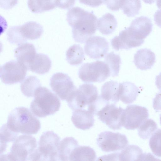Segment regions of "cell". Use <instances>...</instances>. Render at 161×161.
<instances>
[{
    "mask_svg": "<svg viewBox=\"0 0 161 161\" xmlns=\"http://www.w3.org/2000/svg\"><path fill=\"white\" fill-rule=\"evenodd\" d=\"M67 20L72 28V36L79 43H85L94 35L97 29V19L93 13L75 7L69 10Z\"/></svg>",
    "mask_w": 161,
    "mask_h": 161,
    "instance_id": "6da1fadb",
    "label": "cell"
},
{
    "mask_svg": "<svg viewBox=\"0 0 161 161\" xmlns=\"http://www.w3.org/2000/svg\"><path fill=\"white\" fill-rule=\"evenodd\" d=\"M7 124L11 130L18 133L35 134L41 128L39 120L28 108L23 107L16 108L11 112Z\"/></svg>",
    "mask_w": 161,
    "mask_h": 161,
    "instance_id": "7a4b0ae2",
    "label": "cell"
},
{
    "mask_svg": "<svg viewBox=\"0 0 161 161\" xmlns=\"http://www.w3.org/2000/svg\"><path fill=\"white\" fill-rule=\"evenodd\" d=\"M151 20L148 17L141 16L134 19L129 27L121 31L120 37L125 46L131 48L140 46L151 32Z\"/></svg>",
    "mask_w": 161,
    "mask_h": 161,
    "instance_id": "3957f363",
    "label": "cell"
},
{
    "mask_svg": "<svg viewBox=\"0 0 161 161\" xmlns=\"http://www.w3.org/2000/svg\"><path fill=\"white\" fill-rule=\"evenodd\" d=\"M34 97L30 108L32 113L37 117H45L54 114L59 109V99L46 87H39L36 91Z\"/></svg>",
    "mask_w": 161,
    "mask_h": 161,
    "instance_id": "277c9868",
    "label": "cell"
},
{
    "mask_svg": "<svg viewBox=\"0 0 161 161\" xmlns=\"http://www.w3.org/2000/svg\"><path fill=\"white\" fill-rule=\"evenodd\" d=\"M36 141L32 136L22 135L18 137L12 145L10 152L1 156L0 158L13 161H34Z\"/></svg>",
    "mask_w": 161,
    "mask_h": 161,
    "instance_id": "5b68a950",
    "label": "cell"
},
{
    "mask_svg": "<svg viewBox=\"0 0 161 161\" xmlns=\"http://www.w3.org/2000/svg\"><path fill=\"white\" fill-rule=\"evenodd\" d=\"M60 138L53 131H47L41 136L37 150L36 161H58Z\"/></svg>",
    "mask_w": 161,
    "mask_h": 161,
    "instance_id": "8992f818",
    "label": "cell"
},
{
    "mask_svg": "<svg viewBox=\"0 0 161 161\" xmlns=\"http://www.w3.org/2000/svg\"><path fill=\"white\" fill-rule=\"evenodd\" d=\"M78 75L83 81L86 83L101 82L111 76L108 64L105 61L99 60L83 64Z\"/></svg>",
    "mask_w": 161,
    "mask_h": 161,
    "instance_id": "52a82bcc",
    "label": "cell"
},
{
    "mask_svg": "<svg viewBox=\"0 0 161 161\" xmlns=\"http://www.w3.org/2000/svg\"><path fill=\"white\" fill-rule=\"evenodd\" d=\"M97 143L102 151L108 153L123 150L128 145V141L124 134L104 131L98 135Z\"/></svg>",
    "mask_w": 161,
    "mask_h": 161,
    "instance_id": "ba28073f",
    "label": "cell"
},
{
    "mask_svg": "<svg viewBox=\"0 0 161 161\" xmlns=\"http://www.w3.org/2000/svg\"><path fill=\"white\" fill-rule=\"evenodd\" d=\"M28 69L18 61H9L0 67L1 80L4 83L9 85L20 82L24 80Z\"/></svg>",
    "mask_w": 161,
    "mask_h": 161,
    "instance_id": "9c48e42d",
    "label": "cell"
},
{
    "mask_svg": "<svg viewBox=\"0 0 161 161\" xmlns=\"http://www.w3.org/2000/svg\"><path fill=\"white\" fill-rule=\"evenodd\" d=\"M148 115L146 108L137 105H128L124 110L123 125L126 129L134 130L146 121Z\"/></svg>",
    "mask_w": 161,
    "mask_h": 161,
    "instance_id": "30bf717a",
    "label": "cell"
},
{
    "mask_svg": "<svg viewBox=\"0 0 161 161\" xmlns=\"http://www.w3.org/2000/svg\"><path fill=\"white\" fill-rule=\"evenodd\" d=\"M124 109L114 104H108L103 107L96 115L103 123L113 130L121 129L123 125Z\"/></svg>",
    "mask_w": 161,
    "mask_h": 161,
    "instance_id": "8fae6325",
    "label": "cell"
},
{
    "mask_svg": "<svg viewBox=\"0 0 161 161\" xmlns=\"http://www.w3.org/2000/svg\"><path fill=\"white\" fill-rule=\"evenodd\" d=\"M50 84L53 91L63 100H66L76 88L70 77L61 72L56 73L52 75Z\"/></svg>",
    "mask_w": 161,
    "mask_h": 161,
    "instance_id": "7c38bea8",
    "label": "cell"
},
{
    "mask_svg": "<svg viewBox=\"0 0 161 161\" xmlns=\"http://www.w3.org/2000/svg\"><path fill=\"white\" fill-rule=\"evenodd\" d=\"M84 50L86 54L90 58L98 59L107 54L109 50V44L103 37L92 36L86 41Z\"/></svg>",
    "mask_w": 161,
    "mask_h": 161,
    "instance_id": "4fadbf2b",
    "label": "cell"
},
{
    "mask_svg": "<svg viewBox=\"0 0 161 161\" xmlns=\"http://www.w3.org/2000/svg\"><path fill=\"white\" fill-rule=\"evenodd\" d=\"M93 115L88 110L78 109L74 111L71 119L76 127L85 130L93 126L95 121Z\"/></svg>",
    "mask_w": 161,
    "mask_h": 161,
    "instance_id": "5bb4252c",
    "label": "cell"
},
{
    "mask_svg": "<svg viewBox=\"0 0 161 161\" xmlns=\"http://www.w3.org/2000/svg\"><path fill=\"white\" fill-rule=\"evenodd\" d=\"M51 61L48 56L36 53L29 63L28 69L39 74L47 73L51 69Z\"/></svg>",
    "mask_w": 161,
    "mask_h": 161,
    "instance_id": "9a60e30c",
    "label": "cell"
},
{
    "mask_svg": "<svg viewBox=\"0 0 161 161\" xmlns=\"http://www.w3.org/2000/svg\"><path fill=\"white\" fill-rule=\"evenodd\" d=\"M155 62V54L147 48L140 49L134 56V62L135 65L138 69L142 70L150 69Z\"/></svg>",
    "mask_w": 161,
    "mask_h": 161,
    "instance_id": "2e32d148",
    "label": "cell"
},
{
    "mask_svg": "<svg viewBox=\"0 0 161 161\" xmlns=\"http://www.w3.org/2000/svg\"><path fill=\"white\" fill-rule=\"evenodd\" d=\"M100 95L109 104H116L120 99L119 83L113 80L105 82L101 87Z\"/></svg>",
    "mask_w": 161,
    "mask_h": 161,
    "instance_id": "e0dca14e",
    "label": "cell"
},
{
    "mask_svg": "<svg viewBox=\"0 0 161 161\" xmlns=\"http://www.w3.org/2000/svg\"><path fill=\"white\" fill-rule=\"evenodd\" d=\"M139 92L138 88L128 81L119 83L120 99L125 104H130L136 99Z\"/></svg>",
    "mask_w": 161,
    "mask_h": 161,
    "instance_id": "ac0fdd59",
    "label": "cell"
},
{
    "mask_svg": "<svg viewBox=\"0 0 161 161\" xmlns=\"http://www.w3.org/2000/svg\"><path fill=\"white\" fill-rule=\"evenodd\" d=\"M19 28L22 36L26 41L38 39L43 32L42 26L33 21H29L19 25Z\"/></svg>",
    "mask_w": 161,
    "mask_h": 161,
    "instance_id": "d6986e66",
    "label": "cell"
},
{
    "mask_svg": "<svg viewBox=\"0 0 161 161\" xmlns=\"http://www.w3.org/2000/svg\"><path fill=\"white\" fill-rule=\"evenodd\" d=\"M36 53L34 45L29 43H25L20 45L14 51V56L17 61L27 68L29 62Z\"/></svg>",
    "mask_w": 161,
    "mask_h": 161,
    "instance_id": "ffe728a7",
    "label": "cell"
},
{
    "mask_svg": "<svg viewBox=\"0 0 161 161\" xmlns=\"http://www.w3.org/2000/svg\"><path fill=\"white\" fill-rule=\"evenodd\" d=\"M79 145L77 141L72 137H66L60 142L58 148L59 160L69 161L71 154Z\"/></svg>",
    "mask_w": 161,
    "mask_h": 161,
    "instance_id": "44dd1931",
    "label": "cell"
},
{
    "mask_svg": "<svg viewBox=\"0 0 161 161\" xmlns=\"http://www.w3.org/2000/svg\"><path fill=\"white\" fill-rule=\"evenodd\" d=\"M116 19L114 15L108 13L97 20V29L103 34L108 35L112 33L117 26Z\"/></svg>",
    "mask_w": 161,
    "mask_h": 161,
    "instance_id": "7402d4cb",
    "label": "cell"
},
{
    "mask_svg": "<svg viewBox=\"0 0 161 161\" xmlns=\"http://www.w3.org/2000/svg\"><path fill=\"white\" fill-rule=\"evenodd\" d=\"M97 155L95 151L89 146L76 147L70 155L69 161H95Z\"/></svg>",
    "mask_w": 161,
    "mask_h": 161,
    "instance_id": "603a6c76",
    "label": "cell"
},
{
    "mask_svg": "<svg viewBox=\"0 0 161 161\" xmlns=\"http://www.w3.org/2000/svg\"><path fill=\"white\" fill-rule=\"evenodd\" d=\"M66 59L72 65H77L81 64L84 58L83 49L79 44H75L70 47L66 52Z\"/></svg>",
    "mask_w": 161,
    "mask_h": 161,
    "instance_id": "cb8c5ba5",
    "label": "cell"
},
{
    "mask_svg": "<svg viewBox=\"0 0 161 161\" xmlns=\"http://www.w3.org/2000/svg\"><path fill=\"white\" fill-rule=\"evenodd\" d=\"M142 154V150L138 146L134 145H128L119 153V160H141Z\"/></svg>",
    "mask_w": 161,
    "mask_h": 161,
    "instance_id": "d4e9b609",
    "label": "cell"
},
{
    "mask_svg": "<svg viewBox=\"0 0 161 161\" xmlns=\"http://www.w3.org/2000/svg\"><path fill=\"white\" fill-rule=\"evenodd\" d=\"M41 86L39 80L36 77H27L21 83V90L22 93L27 97H34L36 90Z\"/></svg>",
    "mask_w": 161,
    "mask_h": 161,
    "instance_id": "484cf974",
    "label": "cell"
},
{
    "mask_svg": "<svg viewBox=\"0 0 161 161\" xmlns=\"http://www.w3.org/2000/svg\"><path fill=\"white\" fill-rule=\"evenodd\" d=\"M27 4L30 10L35 13L50 10L56 7L54 0H28Z\"/></svg>",
    "mask_w": 161,
    "mask_h": 161,
    "instance_id": "4316f807",
    "label": "cell"
},
{
    "mask_svg": "<svg viewBox=\"0 0 161 161\" xmlns=\"http://www.w3.org/2000/svg\"><path fill=\"white\" fill-rule=\"evenodd\" d=\"M120 7L128 17L138 14L141 7L140 0H120Z\"/></svg>",
    "mask_w": 161,
    "mask_h": 161,
    "instance_id": "83f0119b",
    "label": "cell"
},
{
    "mask_svg": "<svg viewBox=\"0 0 161 161\" xmlns=\"http://www.w3.org/2000/svg\"><path fill=\"white\" fill-rule=\"evenodd\" d=\"M104 59V61L110 69L111 76L112 77L118 76L121 64V59L119 55L112 52L106 55Z\"/></svg>",
    "mask_w": 161,
    "mask_h": 161,
    "instance_id": "f1b7e54d",
    "label": "cell"
},
{
    "mask_svg": "<svg viewBox=\"0 0 161 161\" xmlns=\"http://www.w3.org/2000/svg\"><path fill=\"white\" fill-rule=\"evenodd\" d=\"M0 133L1 154L6 150L7 143L15 141L18 137V133L11 130L6 124L1 127Z\"/></svg>",
    "mask_w": 161,
    "mask_h": 161,
    "instance_id": "f546056e",
    "label": "cell"
},
{
    "mask_svg": "<svg viewBox=\"0 0 161 161\" xmlns=\"http://www.w3.org/2000/svg\"><path fill=\"white\" fill-rule=\"evenodd\" d=\"M157 128L156 123L153 120L148 119L138 127V134L143 139H148L153 135Z\"/></svg>",
    "mask_w": 161,
    "mask_h": 161,
    "instance_id": "4dcf8cb0",
    "label": "cell"
},
{
    "mask_svg": "<svg viewBox=\"0 0 161 161\" xmlns=\"http://www.w3.org/2000/svg\"><path fill=\"white\" fill-rule=\"evenodd\" d=\"M7 36L8 40L12 44L20 45L26 41L21 34L19 25L10 27L7 32Z\"/></svg>",
    "mask_w": 161,
    "mask_h": 161,
    "instance_id": "1f68e13d",
    "label": "cell"
},
{
    "mask_svg": "<svg viewBox=\"0 0 161 161\" xmlns=\"http://www.w3.org/2000/svg\"><path fill=\"white\" fill-rule=\"evenodd\" d=\"M149 145L153 153L161 157V129H158L150 137Z\"/></svg>",
    "mask_w": 161,
    "mask_h": 161,
    "instance_id": "d6a6232c",
    "label": "cell"
},
{
    "mask_svg": "<svg viewBox=\"0 0 161 161\" xmlns=\"http://www.w3.org/2000/svg\"><path fill=\"white\" fill-rule=\"evenodd\" d=\"M75 0H54L56 6L62 9H68L74 4Z\"/></svg>",
    "mask_w": 161,
    "mask_h": 161,
    "instance_id": "836d02e7",
    "label": "cell"
},
{
    "mask_svg": "<svg viewBox=\"0 0 161 161\" xmlns=\"http://www.w3.org/2000/svg\"><path fill=\"white\" fill-rule=\"evenodd\" d=\"M120 0H104L107 7L113 11L119 10L120 7Z\"/></svg>",
    "mask_w": 161,
    "mask_h": 161,
    "instance_id": "e575fe53",
    "label": "cell"
},
{
    "mask_svg": "<svg viewBox=\"0 0 161 161\" xmlns=\"http://www.w3.org/2000/svg\"><path fill=\"white\" fill-rule=\"evenodd\" d=\"M18 0H0V7L5 9H9L15 6Z\"/></svg>",
    "mask_w": 161,
    "mask_h": 161,
    "instance_id": "d590c367",
    "label": "cell"
},
{
    "mask_svg": "<svg viewBox=\"0 0 161 161\" xmlns=\"http://www.w3.org/2000/svg\"><path fill=\"white\" fill-rule=\"evenodd\" d=\"M82 3L91 7H94L100 5L104 0H79Z\"/></svg>",
    "mask_w": 161,
    "mask_h": 161,
    "instance_id": "8d00e7d4",
    "label": "cell"
},
{
    "mask_svg": "<svg viewBox=\"0 0 161 161\" xmlns=\"http://www.w3.org/2000/svg\"><path fill=\"white\" fill-rule=\"evenodd\" d=\"M153 106L157 111H161V91L158 93L153 99Z\"/></svg>",
    "mask_w": 161,
    "mask_h": 161,
    "instance_id": "74e56055",
    "label": "cell"
},
{
    "mask_svg": "<svg viewBox=\"0 0 161 161\" xmlns=\"http://www.w3.org/2000/svg\"><path fill=\"white\" fill-rule=\"evenodd\" d=\"M154 17L155 24L161 28V8L156 12Z\"/></svg>",
    "mask_w": 161,
    "mask_h": 161,
    "instance_id": "f35d334b",
    "label": "cell"
},
{
    "mask_svg": "<svg viewBox=\"0 0 161 161\" xmlns=\"http://www.w3.org/2000/svg\"><path fill=\"white\" fill-rule=\"evenodd\" d=\"M155 84L157 88L161 91V72L156 77Z\"/></svg>",
    "mask_w": 161,
    "mask_h": 161,
    "instance_id": "ab89813d",
    "label": "cell"
},
{
    "mask_svg": "<svg viewBox=\"0 0 161 161\" xmlns=\"http://www.w3.org/2000/svg\"><path fill=\"white\" fill-rule=\"evenodd\" d=\"M156 0H143V2L146 3L151 4L154 3Z\"/></svg>",
    "mask_w": 161,
    "mask_h": 161,
    "instance_id": "60d3db41",
    "label": "cell"
},
{
    "mask_svg": "<svg viewBox=\"0 0 161 161\" xmlns=\"http://www.w3.org/2000/svg\"><path fill=\"white\" fill-rule=\"evenodd\" d=\"M156 5L159 8H161V0H157Z\"/></svg>",
    "mask_w": 161,
    "mask_h": 161,
    "instance_id": "b9f144b4",
    "label": "cell"
},
{
    "mask_svg": "<svg viewBox=\"0 0 161 161\" xmlns=\"http://www.w3.org/2000/svg\"><path fill=\"white\" fill-rule=\"evenodd\" d=\"M160 124L161 125V114L160 116Z\"/></svg>",
    "mask_w": 161,
    "mask_h": 161,
    "instance_id": "7bdbcfd3",
    "label": "cell"
}]
</instances>
